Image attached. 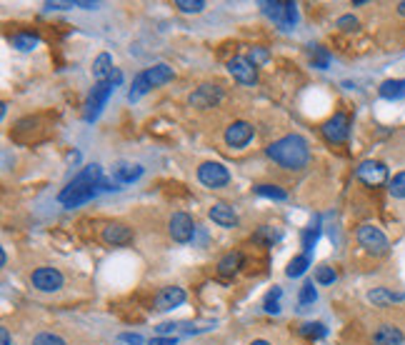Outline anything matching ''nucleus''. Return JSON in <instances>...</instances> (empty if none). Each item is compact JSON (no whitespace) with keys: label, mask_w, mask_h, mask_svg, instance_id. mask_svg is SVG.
I'll use <instances>...</instances> for the list:
<instances>
[{"label":"nucleus","mask_w":405,"mask_h":345,"mask_svg":"<svg viewBox=\"0 0 405 345\" xmlns=\"http://www.w3.org/2000/svg\"><path fill=\"white\" fill-rule=\"evenodd\" d=\"M265 153H268V158L273 163H278L285 170H303L310 163V145L298 133H290V135L273 140L265 148Z\"/></svg>","instance_id":"nucleus-1"},{"label":"nucleus","mask_w":405,"mask_h":345,"mask_svg":"<svg viewBox=\"0 0 405 345\" xmlns=\"http://www.w3.org/2000/svg\"><path fill=\"white\" fill-rule=\"evenodd\" d=\"M100 180H103V168L98 166V163H90V166L83 168L76 178L70 180L68 186L58 193V201L65 208H78V205H83V203L93 201L98 193Z\"/></svg>","instance_id":"nucleus-2"},{"label":"nucleus","mask_w":405,"mask_h":345,"mask_svg":"<svg viewBox=\"0 0 405 345\" xmlns=\"http://www.w3.org/2000/svg\"><path fill=\"white\" fill-rule=\"evenodd\" d=\"M261 10L265 15H268L270 21L278 23L281 28H293L298 23V5L296 3H290V0H265V3H261Z\"/></svg>","instance_id":"nucleus-3"},{"label":"nucleus","mask_w":405,"mask_h":345,"mask_svg":"<svg viewBox=\"0 0 405 345\" xmlns=\"http://www.w3.org/2000/svg\"><path fill=\"white\" fill-rule=\"evenodd\" d=\"M355 238H358V243H360V248H365V253H371V256H385L388 248H391V243H388L383 230L371 225V223L360 225Z\"/></svg>","instance_id":"nucleus-4"},{"label":"nucleus","mask_w":405,"mask_h":345,"mask_svg":"<svg viewBox=\"0 0 405 345\" xmlns=\"http://www.w3.org/2000/svg\"><path fill=\"white\" fill-rule=\"evenodd\" d=\"M113 88H116V85L110 83V80H103V83L93 85V90H90V96H88V103H85V111H83L85 123H93V120H98L100 111H103L105 103H108V98H110V93H113Z\"/></svg>","instance_id":"nucleus-5"},{"label":"nucleus","mask_w":405,"mask_h":345,"mask_svg":"<svg viewBox=\"0 0 405 345\" xmlns=\"http://www.w3.org/2000/svg\"><path fill=\"white\" fill-rule=\"evenodd\" d=\"M223 100V88L215 83H203L193 90L190 98H188V105L195 108V111H210Z\"/></svg>","instance_id":"nucleus-6"},{"label":"nucleus","mask_w":405,"mask_h":345,"mask_svg":"<svg viewBox=\"0 0 405 345\" xmlns=\"http://www.w3.org/2000/svg\"><path fill=\"white\" fill-rule=\"evenodd\" d=\"M198 180L206 188H226L230 183V170H228L223 163H215V160H208V163H200L198 168Z\"/></svg>","instance_id":"nucleus-7"},{"label":"nucleus","mask_w":405,"mask_h":345,"mask_svg":"<svg viewBox=\"0 0 405 345\" xmlns=\"http://www.w3.org/2000/svg\"><path fill=\"white\" fill-rule=\"evenodd\" d=\"M253 138H255V128H253V123H248V120H233V123L226 128V135H223L226 145L228 148H233V151H243Z\"/></svg>","instance_id":"nucleus-8"},{"label":"nucleus","mask_w":405,"mask_h":345,"mask_svg":"<svg viewBox=\"0 0 405 345\" xmlns=\"http://www.w3.org/2000/svg\"><path fill=\"white\" fill-rule=\"evenodd\" d=\"M323 135L328 143H345L348 135H351V118L345 115V113H336L333 118H328L323 123Z\"/></svg>","instance_id":"nucleus-9"},{"label":"nucleus","mask_w":405,"mask_h":345,"mask_svg":"<svg viewBox=\"0 0 405 345\" xmlns=\"http://www.w3.org/2000/svg\"><path fill=\"white\" fill-rule=\"evenodd\" d=\"M355 178L371 188L383 186L385 180H388V168H385V163H380V160H363V163L355 168Z\"/></svg>","instance_id":"nucleus-10"},{"label":"nucleus","mask_w":405,"mask_h":345,"mask_svg":"<svg viewBox=\"0 0 405 345\" xmlns=\"http://www.w3.org/2000/svg\"><path fill=\"white\" fill-rule=\"evenodd\" d=\"M168 233L175 243H190L195 235V221L188 213H173L168 221Z\"/></svg>","instance_id":"nucleus-11"},{"label":"nucleus","mask_w":405,"mask_h":345,"mask_svg":"<svg viewBox=\"0 0 405 345\" xmlns=\"http://www.w3.org/2000/svg\"><path fill=\"white\" fill-rule=\"evenodd\" d=\"M33 288L41 290V293H55V290H61L63 283H65V278L58 268H38L33 270Z\"/></svg>","instance_id":"nucleus-12"},{"label":"nucleus","mask_w":405,"mask_h":345,"mask_svg":"<svg viewBox=\"0 0 405 345\" xmlns=\"http://www.w3.org/2000/svg\"><path fill=\"white\" fill-rule=\"evenodd\" d=\"M228 73H230L241 85L258 83V68L250 63V58H243V56L230 58V60H228Z\"/></svg>","instance_id":"nucleus-13"},{"label":"nucleus","mask_w":405,"mask_h":345,"mask_svg":"<svg viewBox=\"0 0 405 345\" xmlns=\"http://www.w3.org/2000/svg\"><path fill=\"white\" fill-rule=\"evenodd\" d=\"M183 303H186V290L178 288V285L160 288V293L155 296V311H160V313H168Z\"/></svg>","instance_id":"nucleus-14"},{"label":"nucleus","mask_w":405,"mask_h":345,"mask_svg":"<svg viewBox=\"0 0 405 345\" xmlns=\"http://www.w3.org/2000/svg\"><path fill=\"white\" fill-rule=\"evenodd\" d=\"M133 228H128L125 223H108L103 228V241L108 245H116V248H123V245H131L133 243Z\"/></svg>","instance_id":"nucleus-15"},{"label":"nucleus","mask_w":405,"mask_h":345,"mask_svg":"<svg viewBox=\"0 0 405 345\" xmlns=\"http://www.w3.org/2000/svg\"><path fill=\"white\" fill-rule=\"evenodd\" d=\"M208 218L215 223V225H220V228H238V213H235L233 208L226 205V203H215L210 210H208Z\"/></svg>","instance_id":"nucleus-16"},{"label":"nucleus","mask_w":405,"mask_h":345,"mask_svg":"<svg viewBox=\"0 0 405 345\" xmlns=\"http://www.w3.org/2000/svg\"><path fill=\"white\" fill-rule=\"evenodd\" d=\"M173 76H175V73H173V68H171V65H165V63H158V65H153V68L143 70V78L148 80V85H151V88H160V85L171 83Z\"/></svg>","instance_id":"nucleus-17"},{"label":"nucleus","mask_w":405,"mask_h":345,"mask_svg":"<svg viewBox=\"0 0 405 345\" xmlns=\"http://www.w3.org/2000/svg\"><path fill=\"white\" fill-rule=\"evenodd\" d=\"M373 343L375 345H403L405 335L395 325H380L378 331L373 333Z\"/></svg>","instance_id":"nucleus-18"},{"label":"nucleus","mask_w":405,"mask_h":345,"mask_svg":"<svg viewBox=\"0 0 405 345\" xmlns=\"http://www.w3.org/2000/svg\"><path fill=\"white\" fill-rule=\"evenodd\" d=\"M140 175H143V168H140V166H131V163H118V166L113 168V178H116L120 186L135 183Z\"/></svg>","instance_id":"nucleus-19"},{"label":"nucleus","mask_w":405,"mask_h":345,"mask_svg":"<svg viewBox=\"0 0 405 345\" xmlns=\"http://www.w3.org/2000/svg\"><path fill=\"white\" fill-rule=\"evenodd\" d=\"M243 268V253H238V250H233V253H226V256L218 260V273L220 276H235L238 270Z\"/></svg>","instance_id":"nucleus-20"},{"label":"nucleus","mask_w":405,"mask_h":345,"mask_svg":"<svg viewBox=\"0 0 405 345\" xmlns=\"http://www.w3.org/2000/svg\"><path fill=\"white\" fill-rule=\"evenodd\" d=\"M368 300H371L373 305H391V303L405 300V293H393V290H388V288H373L371 293H368Z\"/></svg>","instance_id":"nucleus-21"},{"label":"nucleus","mask_w":405,"mask_h":345,"mask_svg":"<svg viewBox=\"0 0 405 345\" xmlns=\"http://www.w3.org/2000/svg\"><path fill=\"white\" fill-rule=\"evenodd\" d=\"M113 58L108 56V53H100V56L93 60V76H96L98 83H103V80H110V76H113Z\"/></svg>","instance_id":"nucleus-22"},{"label":"nucleus","mask_w":405,"mask_h":345,"mask_svg":"<svg viewBox=\"0 0 405 345\" xmlns=\"http://www.w3.org/2000/svg\"><path fill=\"white\" fill-rule=\"evenodd\" d=\"M378 93L385 100H400V98H405V78H400V80H385V83H380Z\"/></svg>","instance_id":"nucleus-23"},{"label":"nucleus","mask_w":405,"mask_h":345,"mask_svg":"<svg viewBox=\"0 0 405 345\" xmlns=\"http://www.w3.org/2000/svg\"><path fill=\"white\" fill-rule=\"evenodd\" d=\"M38 43H41V38H38L35 33H15V35H10V45H13L15 50H23V53L38 48Z\"/></svg>","instance_id":"nucleus-24"},{"label":"nucleus","mask_w":405,"mask_h":345,"mask_svg":"<svg viewBox=\"0 0 405 345\" xmlns=\"http://www.w3.org/2000/svg\"><path fill=\"white\" fill-rule=\"evenodd\" d=\"M308 268H310V256H305V253H303V256H296L293 260L288 263L285 276H288V278H300Z\"/></svg>","instance_id":"nucleus-25"},{"label":"nucleus","mask_w":405,"mask_h":345,"mask_svg":"<svg viewBox=\"0 0 405 345\" xmlns=\"http://www.w3.org/2000/svg\"><path fill=\"white\" fill-rule=\"evenodd\" d=\"M318 300V290L316 285H313V280H308V283H303L300 288V298H298V311H308V305H313Z\"/></svg>","instance_id":"nucleus-26"},{"label":"nucleus","mask_w":405,"mask_h":345,"mask_svg":"<svg viewBox=\"0 0 405 345\" xmlns=\"http://www.w3.org/2000/svg\"><path fill=\"white\" fill-rule=\"evenodd\" d=\"M255 193L258 195H265V198H273V201H285L288 193L278 186H270V183H261V186H255Z\"/></svg>","instance_id":"nucleus-27"},{"label":"nucleus","mask_w":405,"mask_h":345,"mask_svg":"<svg viewBox=\"0 0 405 345\" xmlns=\"http://www.w3.org/2000/svg\"><path fill=\"white\" fill-rule=\"evenodd\" d=\"M148 90H151V85H148V80H145L143 73H140V76L133 80V88L128 90V100H131V103H135V100H140V98H143Z\"/></svg>","instance_id":"nucleus-28"},{"label":"nucleus","mask_w":405,"mask_h":345,"mask_svg":"<svg viewBox=\"0 0 405 345\" xmlns=\"http://www.w3.org/2000/svg\"><path fill=\"white\" fill-rule=\"evenodd\" d=\"M253 238H255V241L265 243V245H273V243L281 241V230L270 228V225H261V228H258V233H255Z\"/></svg>","instance_id":"nucleus-29"},{"label":"nucleus","mask_w":405,"mask_h":345,"mask_svg":"<svg viewBox=\"0 0 405 345\" xmlns=\"http://www.w3.org/2000/svg\"><path fill=\"white\" fill-rule=\"evenodd\" d=\"M318 238H320V225H318V223L303 230V248H305V256H310V250H313Z\"/></svg>","instance_id":"nucleus-30"},{"label":"nucleus","mask_w":405,"mask_h":345,"mask_svg":"<svg viewBox=\"0 0 405 345\" xmlns=\"http://www.w3.org/2000/svg\"><path fill=\"white\" fill-rule=\"evenodd\" d=\"M388 193H391L393 198H398V201H405V170L398 172V175L391 180V186H388Z\"/></svg>","instance_id":"nucleus-31"},{"label":"nucleus","mask_w":405,"mask_h":345,"mask_svg":"<svg viewBox=\"0 0 405 345\" xmlns=\"http://www.w3.org/2000/svg\"><path fill=\"white\" fill-rule=\"evenodd\" d=\"M281 296H283V290L275 285L268 296H265V303H263V308H265L268 313H281Z\"/></svg>","instance_id":"nucleus-32"},{"label":"nucleus","mask_w":405,"mask_h":345,"mask_svg":"<svg viewBox=\"0 0 405 345\" xmlns=\"http://www.w3.org/2000/svg\"><path fill=\"white\" fill-rule=\"evenodd\" d=\"M300 335H305V338H325L328 328L323 323H305L300 328Z\"/></svg>","instance_id":"nucleus-33"},{"label":"nucleus","mask_w":405,"mask_h":345,"mask_svg":"<svg viewBox=\"0 0 405 345\" xmlns=\"http://www.w3.org/2000/svg\"><path fill=\"white\" fill-rule=\"evenodd\" d=\"M175 8L180 13H203L206 3L203 0H175Z\"/></svg>","instance_id":"nucleus-34"},{"label":"nucleus","mask_w":405,"mask_h":345,"mask_svg":"<svg viewBox=\"0 0 405 345\" xmlns=\"http://www.w3.org/2000/svg\"><path fill=\"white\" fill-rule=\"evenodd\" d=\"M336 270L328 268V265H320V268H316V283L320 285H333L336 283Z\"/></svg>","instance_id":"nucleus-35"},{"label":"nucleus","mask_w":405,"mask_h":345,"mask_svg":"<svg viewBox=\"0 0 405 345\" xmlns=\"http://www.w3.org/2000/svg\"><path fill=\"white\" fill-rule=\"evenodd\" d=\"M33 345H68L61 335H55V333H38L33 338Z\"/></svg>","instance_id":"nucleus-36"},{"label":"nucleus","mask_w":405,"mask_h":345,"mask_svg":"<svg viewBox=\"0 0 405 345\" xmlns=\"http://www.w3.org/2000/svg\"><path fill=\"white\" fill-rule=\"evenodd\" d=\"M313 53H316V58H313V65H316V68H320V70H325V68H328V63H330L328 50H323V48H316V50H313Z\"/></svg>","instance_id":"nucleus-37"},{"label":"nucleus","mask_w":405,"mask_h":345,"mask_svg":"<svg viewBox=\"0 0 405 345\" xmlns=\"http://www.w3.org/2000/svg\"><path fill=\"white\" fill-rule=\"evenodd\" d=\"M270 56H268V50H263V48H253V53H250V63H253L255 68L258 65H263V63H268Z\"/></svg>","instance_id":"nucleus-38"},{"label":"nucleus","mask_w":405,"mask_h":345,"mask_svg":"<svg viewBox=\"0 0 405 345\" xmlns=\"http://www.w3.org/2000/svg\"><path fill=\"white\" fill-rule=\"evenodd\" d=\"M338 28L340 30H358V18H353V15H340V18H338Z\"/></svg>","instance_id":"nucleus-39"},{"label":"nucleus","mask_w":405,"mask_h":345,"mask_svg":"<svg viewBox=\"0 0 405 345\" xmlns=\"http://www.w3.org/2000/svg\"><path fill=\"white\" fill-rule=\"evenodd\" d=\"M120 340H123V343H131V345H143V338H140L138 333H123Z\"/></svg>","instance_id":"nucleus-40"},{"label":"nucleus","mask_w":405,"mask_h":345,"mask_svg":"<svg viewBox=\"0 0 405 345\" xmlns=\"http://www.w3.org/2000/svg\"><path fill=\"white\" fill-rule=\"evenodd\" d=\"M178 340L171 338V335H158V338H151V343L148 345H175Z\"/></svg>","instance_id":"nucleus-41"},{"label":"nucleus","mask_w":405,"mask_h":345,"mask_svg":"<svg viewBox=\"0 0 405 345\" xmlns=\"http://www.w3.org/2000/svg\"><path fill=\"white\" fill-rule=\"evenodd\" d=\"M65 8H76V3H45V10H65Z\"/></svg>","instance_id":"nucleus-42"},{"label":"nucleus","mask_w":405,"mask_h":345,"mask_svg":"<svg viewBox=\"0 0 405 345\" xmlns=\"http://www.w3.org/2000/svg\"><path fill=\"white\" fill-rule=\"evenodd\" d=\"M0 335H3V345H10V333H8V328L0 331Z\"/></svg>","instance_id":"nucleus-43"},{"label":"nucleus","mask_w":405,"mask_h":345,"mask_svg":"<svg viewBox=\"0 0 405 345\" xmlns=\"http://www.w3.org/2000/svg\"><path fill=\"white\" fill-rule=\"evenodd\" d=\"M398 13L405 18V0H403V3H398Z\"/></svg>","instance_id":"nucleus-44"},{"label":"nucleus","mask_w":405,"mask_h":345,"mask_svg":"<svg viewBox=\"0 0 405 345\" xmlns=\"http://www.w3.org/2000/svg\"><path fill=\"white\" fill-rule=\"evenodd\" d=\"M250 345H270V343H268V340H253Z\"/></svg>","instance_id":"nucleus-45"}]
</instances>
